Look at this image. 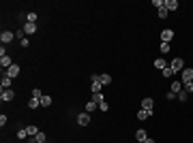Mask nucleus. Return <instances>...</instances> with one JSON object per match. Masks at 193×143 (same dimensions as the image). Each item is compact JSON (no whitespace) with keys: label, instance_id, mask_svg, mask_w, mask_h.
<instances>
[{"label":"nucleus","instance_id":"nucleus-1","mask_svg":"<svg viewBox=\"0 0 193 143\" xmlns=\"http://www.w3.org/2000/svg\"><path fill=\"white\" fill-rule=\"evenodd\" d=\"M170 68H172L174 73L183 71V68H185V60H183V58H174V60H172V64H170Z\"/></svg>","mask_w":193,"mask_h":143},{"label":"nucleus","instance_id":"nucleus-2","mask_svg":"<svg viewBox=\"0 0 193 143\" xmlns=\"http://www.w3.org/2000/svg\"><path fill=\"white\" fill-rule=\"evenodd\" d=\"M77 124H80V126H88V124H90V113H86V111L80 113V115H77Z\"/></svg>","mask_w":193,"mask_h":143},{"label":"nucleus","instance_id":"nucleus-3","mask_svg":"<svg viewBox=\"0 0 193 143\" xmlns=\"http://www.w3.org/2000/svg\"><path fill=\"white\" fill-rule=\"evenodd\" d=\"M13 98H15V92H13V90H2V92H0V100H2V102H9V100H13Z\"/></svg>","mask_w":193,"mask_h":143},{"label":"nucleus","instance_id":"nucleus-4","mask_svg":"<svg viewBox=\"0 0 193 143\" xmlns=\"http://www.w3.org/2000/svg\"><path fill=\"white\" fill-rule=\"evenodd\" d=\"M13 37H15V32H9V30H4V32L0 34V41H2V45L11 43V41H13Z\"/></svg>","mask_w":193,"mask_h":143},{"label":"nucleus","instance_id":"nucleus-5","mask_svg":"<svg viewBox=\"0 0 193 143\" xmlns=\"http://www.w3.org/2000/svg\"><path fill=\"white\" fill-rule=\"evenodd\" d=\"M193 81V68H183V83Z\"/></svg>","mask_w":193,"mask_h":143},{"label":"nucleus","instance_id":"nucleus-6","mask_svg":"<svg viewBox=\"0 0 193 143\" xmlns=\"http://www.w3.org/2000/svg\"><path fill=\"white\" fill-rule=\"evenodd\" d=\"M172 39H174V32H172L170 28H165V30L161 32V41H163V43H170Z\"/></svg>","mask_w":193,"mask_h":143},{"label":"nucleus","instance_id":"nucleus-7","mask_svg":"<svg viewBox=\"0 0 193 143\" xmlns=\"http://www.w3.org/2000/svg\"><path fill=\"white\" fill-rule=\"evenodd\" d=\"M4 75H6V77H11V79H13V77H17V75H19V66H17V64H13V66H9Z\"/></svg>","mask_w":193,"mask_h":143},{"label":"nucleus","instance_id":"nucleus-8","mask_svg":"<svg viewBox=\"0 0 193 143\" xmlns=\"http://www.w3.org/2000/svg\"><path fill=\"white\" fill-rule=\"evenodd\" d=\"M152 107H154V100H152V98H144V100H142V109L152 111Z\"/></svg>","mask_w":193,"mask_h":143},{"label":"nucleus","instance_id":"nucleus-9","mask_svg":"<svg viewBox=\"0 0 193 143\" xmlns=\"http://www.w3.org/2000/svg\"><path fill=\"white\" fill-rule=\"evenodd\" d=\"M24 32H26V34H35V32H37V24H28V21H26V24H24Z\"/></svg>","mask_w":193,"mask_h":143},{"label":"nucleus","instance_id":"nucleus-10","mask_svg":"<svg viewBox=\"0 0 193 143\" xmlns=\"http://www.w3.org/2000/svg\"><path fill=\"white\" fill-rule=\"evenodd\" d=\"M0 66H2V68H9V66H13L11 58H9V56H0Z\"/></svg>","mask_w":193,"mask_h":143},{"label":"nucleus","instance_id":"nucleus-11","mask_svg":"<svg viewBox=\"0 0 193 143\" xmlns=\"http://www.w3.org/2000/svg\"><path fill=\"white\" fill-rule=\"evenodd\" d=\"M152 115V111H146V109H140L138 111V120H148Z\"/></svg>","mask_w":193,"mask_h":143},{"label":"nucleus","instance_id":"nucleus-12","mask_svg":"<svg viewBox=\"0 0 193 143\" xmlns=\"http://www.w3.org/2000/svg\"><path fill=\"white\" fill-rule=\"evenodd\" d=\"M165 9H167V11H176V9H178V2H176V0H165Z\"/></svg>","mask_w":193,"mask_h":143},{"label":"nucleus","instance_id":"nucleus-13","mask_svg":"<svg viewBox=\"0 0 193 143\" xmlns=\"http://www.w3.org/2000/svg\"><path fill=\"white\" fill-rule=\"evenodd\" d=\"M95 109H99V105H96L95 100H88V102H86V113H92Z\"/></svg>","mask_w":193,"mask_h":143},{"label":"nucleus","instance_id":"nucleus-14","mask_svg":"<svg viewBox=\"0 0 193 143\" xmlns=\"http://www.w3.org/2000/svg\"><path fill=\"white\" fill-rule=\"evenodd\" d=\"M154 66H157L159 71H163V68H167V64H165V60H163V58H157V60H154Z\"/></svg>","mask_w":193,"mask_h":143},{"label":"nucleus","instance_id":"nucleus-15","mask_svg":"<svg viewBox=\"0 0 193 143\" xmlns=\"http://www.w3.org/2000/svg\"><path fill=\"white\" fill-rule=\"evenodd\" d=\"M135 139H138V141H146V139H148V135H146V130H144V128L135 133Z\"/></svg>","mask_w":193,"mask_h":143},{"label":"nucleus","instance_id":"nucleus-16","mask_svg":"<svg viewBox=\"0 0 193 143\" xmlns=\"http://www.w3.org/2000/svg\"><path fill=\"white\" fill-rule=\"evenodd\" d=\"M99 79H101V83H103V86H109V83H112V75H107V73H105V75H101Z\"/></svg>","mask_w":193,"mask_h":143},{"label":"nucleus","instance_id":"nucleus-17","mask_svg":"<svg viewBox=\"0 0 193 143\" xmlns=\"http://www.w3.org/2000/svg\"><path fill=\"white\" fill-rule=\"evenodd\" d=\"M11 77H2V90H11Z\"/></svg>","mask_w":193,"mask_h":143},{"label":"nucleus","instance_id":"nucleus-18","mask_svg":"<svg viewBox=\"0 0 193 143\" xmlns=\"http://www.w3.org/2000/svg\"><path fill=\"white\" fill-rule=\"evenodd\" d=\"M28 107H30V109H39V107H41V100H39V98H30Z\"/></svg>","mask_w":193,"mask_h":143},{"label":"nucleus","instance_id":"nucleus-19","mask_svg":"<svg viewBox=\"0 0 193 143\" xmlns=\"http://www.w3.org/2000/svg\"><path fill=\"white\" fill-rule=\"evenodd\" d=\"M26 130H28V137H32V139H35V137L39 135V130H37V126H26Z\"/></svg>","mask_w":193,"mask_h":143},{"label":"nucleus","instance_id":"nucleus-20","mask_svg":"<svg viewBox=\"0 0 193 143\" xmlns=\"http://www.w3.org/2000/svg\"><path fill=\"white\" fill-rule=\"evenodd\" d=\"M26 21H28V24H37V13H32V11H30V13L26 15Z\"/></svg>","mask_w":193,"mask_h":143},{"label":"nucleus","instance_id":"nucleus-21","mask_svg":"<svg viewBox=\"0 0 193 143\" xmlns=\"http://www.w3.org/2000/svg\"><path fill=\"white\" fill-rule=\"evenodd\" d=\"M180 90H183V81H174V83H172V92L176 94V92H180Z\"/></svg>","mask_w":193,"mask_h":143},{"label":"nucleus","instance_id":"nucleus-22","mask_svg":"<svg viewBox=\"0 0 193 143\" xmlns=\"http://www.w3.org/2000/svg\"><path fill=\"white\" fill-rule=\"evenodd\" d=\"M49 105H51V96L43 94V98H41V107H49Z\"/></svg>","mask_w":193,"mask_h":143},{"label":"nucleus","instance_id":"nucleus-23","mask_svg":"<svg viewBox=\"0 0 193 143\" xmlns=\"http://www.w3.org/2000/svg\"><path fill=\"white\" fill-rule=\"evenodd\" d=\"M47 141V137H45V133H39L37 137H35V143H45Z\"/></svg>","mask_w":193,"mask_h":143},{"label":"nucleus","instance_id":"nucleus-24","mask_svg":"<svg viewBox=\"0 0 193 143\" xmlns=\"http://www.w3.org/2000/svg\"><path fill=\"white\" fill-rule=\"evenodd\" d=\"M17 137H19L22 141H24V139L28 137V130H26V128H19V130H17Z\"/></svg>","mask_w":193,"mask_h":143},{"label":"nucleus","instance_id":"nucleus-25","mask_svg":"<svg viewBox=\"0 0 193 143\" xmlns=\"http://www.w3.org/2000/svg\"><path fill=\"white\" fill-rule=\"evenodd\" d=\"M92 100H95L96 105H101V102H103V94H101V92H96V94H92Z\"/></svg>","mask_w":193,"mask_h":143},{"label":"nucleus","instance_id":"nucleus-26","mask_svg":"<svg viewBox=\"0 0 193 143\" xmlns=\"http://www.w3.org/2000/svg\"><path fill=\"white\" fill-rule=\"evenodd\" d=\"M32 98H39V100H41V98H43V92H41L39 88H37V90H32Z\"/></svg>","mask_w":193,"mask_h":143},{"label":"nucleus","instance_id":"nucleus-27","mask_svg":"<svg viewBox=\"0 0 193 143\" xmlns=\"http://www.w3.org/2000/svg\"><path fill=\"white\" fill-rule=\"evenodd\" d=\"M167 13H170V11H167L165 6H163V9H159V17H161V19H165V17H167Z\"/></svg>","mask_w":193,"mask_h":143},{"label":"nucleus","instance_id":"nucleus-28","mask_svg":"<svg viewBox=\"0 0 193 143\" xmlns=\"http://www.w3.org/2000/svg\"><path fill=\"white\" fill-rule=\"evenodd\" d=\"M161 53H170V43H161Z\"/></svg>","mask_w":193,"mask_h":143},{"label":"nucleus","instance_id":"nucleus-29","mask_svg":"<svg viewBox=\"0 0 193 143\" xmlns=\"http://www.w3.org/2000/svg\"><path fill=\"white\" fill-rule=\"evenodd\" d=\"M183 88H185V92H193V81H189V83H183Z\"/></svg>","mask_w":193,"mask_h":143},{"label":"nucleus","instance_id":"nucleus-30","mask_svg":"<svg viewBox=\"0 0 193 143\" xmlns=\"http://www.w3.org/2000/svg\"><path fill=\"white\" fill-rule=\"evenodd\" d=\"M163 75H165V77H172V75H174V71L167 66V68H163Z\"/></svg>","mask_w":193,"mask_h":143},{"label":"nucleus","instance_id":"nucleus-31","mask_svg":"<svg viewBox=\"0 0 193 143\" xmlns=\"http://www.w3.org/2000/svg\"><path fill=\"white\" fill-rule=\"evenodd\" d=\"M107 109H109V105H107V102H105V100H103V102H101V105H99V111H107Z\"/></svg>","mask_w":193,"mask_h":143},{"label":"nucleus","instance_id":"nucleus-32","mask_svg":"<svg viewBox=\"0 0 193 143\" xmlns=\"http://www.w3.org/2000/svg\"><path fill=\"white\" fill-rule=\"evenodd\" d=\"M178 98L180 100H187V92H178Z\"/></svg>","mask_w":193,"mask_h":143},{"label":"nucleus","instance_id":"nucleus-33","mask_svg":"<svg viewBox=\"0 0 193 143\" xmlns=\"http://www.w3.org/2000/svg\"><path fill=\"white\" fill-rule=\"evenodd\" d=\"M144 143H154V141H152V139H146V141Z\"/></svg>","mask_w":193,"mask_h":143},{"label":"nucleus","instance_id":"nucleus-34","mask_svg":"<svg viewBox=\"0 0 193 143\" xmlns=\"http://www.w3.org/2000/svg\"><path fill=\"white\" fill-rule=\"evenodd\" d=\"M138 143H144V141H138Z\"/></svg>","mask_w":193,"mask_h":143}]
</instances>
